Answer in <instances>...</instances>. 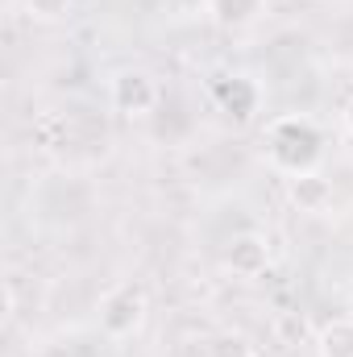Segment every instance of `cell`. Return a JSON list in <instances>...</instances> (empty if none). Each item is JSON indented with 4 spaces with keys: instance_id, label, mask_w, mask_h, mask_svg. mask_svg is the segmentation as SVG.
<instances>
[{
    "instance_id": "6da1fadb",
    "label": "cell",
    "mask_w": 353,
    "mask_h": 357,
    "mask_svg": "<svg viewBox=\"0 0 353 357\" xmlns=\"http://www.w3.org/2000/svg\"><path fill=\"white\" fill-rule=\"evenodd\" d=\"M320 129L308 116H278L266 129V154L283 175H299V171H316L320 162Z\"/></svg>"
},
{
    "instance_id": "7a4b0ae2",
    "label": "cell",
    "mask_w": 353,
    "mask_h": 357,
    "mask_svg": "<svg viewBox=\"0 0 353 357\" xmlns=\"http://www.w3.org/2000/svg\"><path fill=\"white\" fill-rule=\"evenodd\" d=\"M150 316V295L142 282H117L104 299H100V333L112 341H129L142 333Z\"/></svg>"
},
{
    "instance_id": "3957f363",
    "label": "cell",
    "mask_w": 353,
    "mask_h": 357,
    "mask_svg": "<svg viewBox=\"0 0 353 357\" xmlns=\"http://www.w3.org/2000/svg\"><path fill=\"white\" fill-rule=\"evenodd\" d=\"M108 100H112V108H117L121 116L142 121V116H150V112L158 108V84H154L150 71L125 67V71L112 75V84H108Z\"/></svg>"
},
{
    "instance_id": "277c9868",
    "label": "cell",
    "mask_w": 353,
    "mask_h": 357,
    "mask_svg": "<svg viewBox=\"0 0 353 357\" xmlns=\"http://www.w3.org/2000/svg\"><path fill=\"white\" fill-rule=\"evenodd\" d=\"M333 178H324L320 171H299V175H287V199L291 208H299L303 216H324L333 208Z\"/></svg>"
},
{
    "instance_id": "5b68a950",
    "label": "cell",
    "mask_w": 353,
    "mask_h": 357,
    "mask_svg": "<svg viewBox=\"0 0 353 357\" xmlns=\"http://www.w3.org/2000/svg\"><path fill=\"white\" fill-rule=\"evenodd\" d=\"M225 266L233 270L237 278H258L270 266V241L262 233H237L225 245Z\"/></svg>"
},
{
    "instance_id": "8992f818",
    "label": "cell",
    "mask_w": 353,
    "mask_h": 357,
    "mask_svg": "<svg viewBox=\"0 0 353 357\" xmlns=\"http://www.w3.org/2000/svg\"><path fill=\"white\" fill-rule=\"evenodd\" d=\"M212 91H216V104L237 121H250L258 112V84L250 75H225Z\"/></svg>"
},
{
    "instance_id": "52a82bcc",
    "label": "cell",
    "mask_w": 353,
    "mask_h": 357,
    "mask_svg": "<svg viewBox=\"0 0 353 357\" xmlns=\"http://www.w3.org/2000/svg\"><path fill=\"white\" fill-rule=\"evenodd\" d=\"M266 13V0H208V17L220 25V29H250L258 25Z\"/></svg>"
},
{
    "instance_id": "ba28073f",
    "label": "cell",
    "mask_w": 353,
    "mask_h": 357,
    "mask_svg": "<svg viewBox=\"0 0 353 357\" xmlns=\"http://www.w3.org/2000/svg\"><path fill=\"white\" fill-rule=\"evenodd\" d=\"M316 357H353V316H337L316 328Z\"/></svg>"
},
{
    "instance_id": "9c48e42d",
    "label": "cell",
    "mask_w": 353,
    "mask_h": 357,
    "mask_svg": "<svg viewBox=\"0 0 353 357\" xmlns=\"http://www.w3.org/2000/svg\"><path fill=\"white\" fill-rule=\"evenodd\" d=\"M204 357H258V345H254L246 333L229 328V333H216V337L204 345Z\"/></svg>"
},
{
    "instance_id": "30bf717a",
    "label": "cell",
    "mask_w": 353,
    "mask_h": 357,
    "mask_svg": "<svg viewBox=\"0 0 353 357\" xmlns=\"http://www.w3.org/2000/svg\"><path fill=\"white\" fill-rule=\"evenodd\" d=\"M25 13L42 25H59L75 13V0H25Z\"/></svg>"
},
{
    "instance_id": "8fae6325",
    "label": "cell",
    "mask_w": 353,
    "mask_h": 357,
    "mask_svg": "<svg viewBox=\"0 0 353 357\" xmlns=\"http://www.w3.org/2000/svg\"><path fill=\"white\" fill-rule=\"evenodd\" d=\"M175 13H208V0H171Z\"/></svg>"
},
{
    "instance_id": "7c38bea8",
    "label": "cell",
    "mask_w": 353,
    "mask_h": 357,
    "mask_svg": "<svg viewBox=\"0 0 353 357\" xmlns=\"http://www.w3.org/2000/svg\"><path fill=\"white\" fill-rule=\"evenodd\" d=\"M341 125H345V129L353 133V96L345 100V108H341Z\"/></svg>"
}]
</instances>
